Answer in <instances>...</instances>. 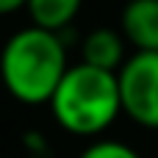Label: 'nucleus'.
<instances>
[{
  "label": "nucleus",
  "mask_w": 158,
  "mask_h": 158,
  "mask_svg": "<svg viewBox=\"0 0 158 158\" xmlns=\"http://www.w3.org/2000/svg\"><path fill=\"white\" fill-rule=\"evenodd\" d=\"M25 6H28V0H0V17L14 14V11H19V8H25Z\"/></svg>",
  "instance_id": "obj_8"
},
{
  "label": "nucleus",
  "mask_w": 158,
  "mask_h": 158,
  "mask_svg": "<svg viewBox=\"0 0 158 158\" xmlns=\"http://www.w3.org/2000/svg\"><path fill=\"white\" fill-rule=\"evenodd\" d=\"M122 36L142 53H158V0H128Z\"/></svg>",
  "instance_id": "obj_4"
},
{
  "label": "nucleus",
  "mask_w": 158,
  "mask_h": 158,
  "mask_svg": "<svg viewBox=\"0 0 158 158\" xmlns=\"http://www.w3.org/2000/svg\"><path fill=\"white\" fill-rule=\"evenodd\" d=\"M83 0H28V14L36 28L61 33L81 11Z\"/></svg>",
  "instance_id": "obj_6"
},
{
  "label": "nucleus",
  "mask_w": 158,
  "mask_h": 158,
  "mask_svg": "<svg viewBox=\"0 0 158 158\" xmlns=\"http://www.w3.org/2000/svg\"><path fill=\"white\" fill-rule=\"evenodd\" d=\"M81 56L89 67L119 72V67L125 64V36L111 28H94L92 33H86Z\"/></svg>",
  "instance_id": "obj_5"
},
{
  "label": "nucleus",
  "mask_w": 158,
  "mask_h": 158,
  "mask_svg": "<svg viewBox=\"0 0 158 158\" xmlns=\"http://www.w3.org/2000/svg\"><path fill=\"white\" fill-rule=\"evenodd\" d=\"M56 122L75 136H97L122 114L117 72L89 64H72L50 97Z\"/></svg>",
  "instance_id": "obj_2"
},
{
  "label": "nucleus",
  "mask_w": 158,
  "mask_h": 158,
  "mask_svg": "<svg viewBox=\"0 0 158 158\" xmlns=\"http://www.w3.org/2000/svg\"><path fill=\"white\" fill-rule=\"evenodd\" d=\"M67 69V44L56 31L36 25L22 28L8 36L0 50V81L6 92L25 106L50 103Z\"/></svg>",
  "instance_id": "obj_1"
},
{
  "label": "nucleus",
  "mask_w": 158,
  "mask_h": 158,
  "mask_svg": "<svg viewBox=\"0 0 158 158\" xmlns=\"http://www.w3.org/2000/svg\"><path fill=\"white\" fill-rule=\"evenodd\" d=\"M122 114L136 125L158 131V53L136 50L117 72Z\"/></svg>",
  "instance_id": "obj_3"
},
{
  "label": "nucleus",
  "mask_w": 158,
  "mask_h": 158,
  "mask_svg": "<svg viewBox=\"0 0 158 158\" xmlns=\"http://www.w3.org/2000/svg\"><path fill=\"white\" fill-rule=\"evenodd\" d=\"M81 158H142L133 147L122 144V142H114V139H103V142H94L89 144Z\"/></svg>",
  "instance_id": "obj_7"
}]
</instances>
